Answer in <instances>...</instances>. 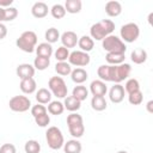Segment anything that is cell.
I'll return each instance as SVG.
<instances>
[{
    "label": "cell",
    "mask_w": 153,
    "mask_h": 153,
    "mask_svg": "<svg viewBox=\"0 0 153 153\" xmlns=\"http://www.w3.org/2000/svg\"><path fill=\"white\" fill-rule=\"evenodd\" d=\"M115 30V23L110 19H103L93 24L90 29V37L94 41H103L106 36L111 35Z\"/></svg>",
    "instance_id": "obj_1"
},
{
    "label": "cell",
    "mask_w": 153,
    "mask_h": 153,
    "mask_svg": "<svg viewBox=\"0 0 153 153\" xmlns=\"http://www.w3.org/2000/svg\"><path fill=\"white\" fill-rule=\"evenodd\" d=\"M16 45L25 51V53H33L36 47H37V35L36 32L31 31V30H27V31H24L16 41Z\"/></svg>",
    "instance_id": "obj_2"
},
{
    "label": "cell",
    "mask_w": 153,
    "mask_h": 153,
    "mask_svg": "<svg viewBox=\"0 0 153 153\" xmlns=\"http://www.w3.org/2000/svg\"><path fill=\"white\" fill-rule=\"evenodd\" d=\"M131 72V67L129 63H121L117 66L109 65V81H112L115 84H120L123 80H126Z\"/></svg>",
    "instance_id": "obj_3"
},
{
    "label": "cell",
    "mask_w": 153,
    "mask_h": 153,
    "mask_svg": "<svg viewBox=\"0 0 153 153\" xmlns=\"http://www.w3.org/2000/svg\"><path fill=\"white\" fill-rule=\"evenodd\" d=\"M67 126H68L69 134L74 139L81 137L85 133V126H84L82 117H81V115H79L76 112H72L67 116Z\"/></svg>",
    "instance_id": "obj_4"
},
{
    "label": "cell",
    "mask_w": 153,
    "mask_h": 153,
    "mask_svg": "<svg viewBox=\"0 0 153 153\" xmlns=\"http://www.w3.org/2000/svg\"><path fill=\"white\" fill-rule=\"evenodd\" d=\"M102 47L106 53H122L126 54L127 45L126 43L117 37L116 35H109L102 41Z\"/></svg>",
    "instance_id": "obj_5"
},
{
    "label": "cell",
    "mask_w": 153,
    "mask_h": 153,
    "mask_svg": "<svg viewBox=\"0 0 153 153\" xmlns=\"http://www.w3.org/2000/svg\"><path fill=\"white\" fill-rule=\"evenodd\" d=\"M45 140H47V143L48 146L56 151V149H60L63 147V143H65V137H63V134L62 131L60 130V128L53 126V127H49L45 131Z\"/></svg>",
    "instance_id": "obj_6"
},
{
    "label": "cell",
    "mask_w": 153,
    "mask_h": 153,
    "mask_svg": "<svg viewBox=\"0 0 153 153\" xmlns=\"http://www.w3.org/2000/svg\"><path fill=\"white\" fill-rule=\"evenodd\" d=\"M48 87L51 94H54L57 98H66L68 93V87L65 82V80L61 76H51L48 81Z\"/></svg>",
    "instance_id": "obj_7"
},
{
    "label": "cell",
    "mask_w": 153,
    "mask_h": 153,
    "mask_svg": "<svg viewBox=\"0 0 153 153\" xmlns=\"http://www.w3.org/2000/svg\"><path fill=\"white\" fill-rule=\"evenodd\" d=\"M120 35H121V39L123 42L133 43L140 36V27L136 23H127L121 26Z\"/></svg>",
    "instance_id": "obj_8"
},
{
    "label": "cell",
    "mask_w": 153,
    "mask_h": 153,
    "mask_svg": "<svg viewBox=\"0 0 153 153\" xmlns=\"http://www.w3.org/2000/svg\"><path fill=\"white\" fill-rule=\"evenodd\" d=\"M8 106L14 112H25L31 109V100L26 96H14L10 99Z\"/></svg>",
    "instance_id": "obj_9"
},
{
    "label": "cell",
    "mask_w": 153,
    "mask_h": 153,
    "mask_svg": "<svg viewBox=\"0 0 153 153\" xmlns=\"http://www.w3.org/2000/svg\"><path fill=\"white\" fill-rule=\"evenodd\" d=\"M90 61H91V57H90L88 53H85L81 50H74V51L69 53V56H68V63L71 66L78 67V68L87 66L90 63Z\"/></svg>",
    "instance_id": "obj_10"
},
{
    "label": "cell",
    "mask_w": 153,
    "mask_h": 153,
    "mask_svg": "<svg viewBox=\"0 0 153 153\" xmlns=\"http://www.w3.org/2000/svg\"><path fill=\"white\" fill-rule=\"evenodd\" d=\"M124 94H126V91L121 84H115L114 86H111V88L109 91V98L115 104L121 103L124 99Z\"/></svg>",
    "instance_id": "obj_11"
},
{
    "label": "cell",
    "mask_w": 153,
    "mask_h": 153,
    "mask_svg": "<svg viewBox=\"0 0 153 153\" xmlns=\"http://www.w3.org/2000/svg\"><path fill=\"white\" fill-rule=\"evenodd\" d=\"M60 39L62 42V47L69 49V48H74L78 44V36L74 31H65L61 36Z\"/></svg>",
    "instance_id": "obj_12"
},
{
    "label": "cell",
    "mask_w": 153,
    "mask_h": 153,
    "mask_svg": "<svg viewBox=\"0 0 153 153\" xmlns=\"http://www.w3.org/2000/svg\"><path fill=\"white\" fill-rule=\"evenodd\" d=\"M35 72H36L35 67L30 63H20L17 66V69H16V73L20 78V80L26 78H33Z\"/></svg>",
    "instance_id": "obj_13"
},
{
    "label": "cell",
    "mask_w": 153,
    "mask_h": 153,
    "mask_svg": "<svg viewBox=\"0 0 153 153\" xmlns=\"http://www.w3.org/2000/svg\"><path fill=\"white\" fill-rule=\"evenodd\" d=\"M49 12V8H48V5L43 1H37L32 5L31 7V14L35 17V18H44Z\"/></svg>",
    "instance_id": "obj_14"
},
{
    "label": "cell",
    "mask_w": 153,
    "mask_h": 153,
    "mask_svg": "<svg viewBox=\"0 0 153 153\" xmlns=\"http://www.w3.org/2000/svg\"><path fill=\"white\" fill-rule=\"evenodd\" d=\"M90 92L92 93V96H102L104 97L108 92V87L106 84L102 80H93L90 84Z\"/></svg>",
    "instance_id": "obj_15"
},
{
    "label": "cell",
    "mask_w": 153,
    "mask_h": 153,
    "mask_svg": "<svg viewBox=\"0 0 153 153\" xmlns=\"http://www.w3.org/2000/svg\"><path fill=\"white\" fill-rule=\"evenodd\" d=\"M105 13L109 17H118L122 13V5L116 0L108 1L105 4Z\"/></svg>",
    "instance_id": "obj_16"
},
{
    "label": "cell",
    "mask_w": 153,
    "mask_h": 153,
    "mask_svg": "<svg viewBox=\"0 0 153 153\" xmlns=\"http://www.w3.org/2000/svg\"><path fill=\"white\" fill-rule=\"evenodd\" d=\"M20 90L23 93L25 94H31L36 91L37 88V84H36V80L33 78H26V79H23L20 80V85H19Z\"/></svg>",
    "instance_id": "obj_17"
},
{
    "label": "cell",
    "mask_w": 153,
    "mask_h": 153,
    "mask_svg": "<svg viewBox=\"0 0 153 153\" xmlns=\"http://www.w3.org/2000/svg\"><path fill=\"white\" fill-rule=\"evenodd\" d=\"M130 59L135 65H141L147 61V51L143 48H136L131 51Z\"/></svg>",
    "instance_id": "obj_18"
},
{
    "label": "cell",
    "mask_w": 153,
    "mask_h": 153,
    "mask_svg": "<svg viewBox=\"0 0 153 153\" xmlns=\"http://www.w3.org/2000/svg\"><path fill=\"white\" fill-rule=\"evenodd\" d=\"M71 78H72L73 82L78 84V85H81L82 82H85L87 80L88 74L84 68H75V69H72Z\"/></svg>",
    "instance_id": "obj_19"
},
{
    "label": "cell",
    "mask_w": 153,
    "mask_h": 153,
    "mask_svg": "<svg viewBox=\"0 0 153 153\" xmlns=\"http://www.w3.org/2000/svg\"><path fill=\"white\" fill-rule=\"evenodd\" d=\"M81 149H82V146L78 139H72L63 143L65 153H80Z\"/></svg>",
    "instance_id": "obj_20"
},
{
    "label": "cell",
    "mask_w": 153,
    "mask_h": 153,
    "mask_svg": "<svg viewBox=\"0 0 153 153\" xmlns=\"http://www.w3.org/2000/svg\"><path fill=\"white\" fill-rule=\"evenodd\" d=\"M63 106L71 112H75L81 108V102L74 98L73 96H67L63 100Z\"/></svg>",
    "instance_id": "obj_21"
},
{
    "label": "cell",
    "mask_w": 153,
    "mask_h": 153,
    "mask_svg": "<svg viewBox=\"0 0 153 153\" xmlns=\"http://www.w3.org/2000/svg\"><path fill=\"white\" fill-rule=\"evenodd\" d=\"M78 45H79V48H80L81 51L88 53V51H91V50L93 49V47H94V41H93L90 36L84 35V36H81V37L78 39Z\"/></svg>",
    "instance_id": "obj_22"
},
{
    "label": "cell",
    "mask_w": 153,
    "mask_h": 153,
    "mask_svg": "<svg viewBox=\"0 0 153 153\" xmlns=\"http://www.w3.org/2000/svg\"><path fill=\"white\" fill-rule=\"evenodd\" d=\"M35 51H36L37 56H43V57H48V59H50V56H51L53 53H54L51 44H49V43H47V42L39 43V44L36 47Z\"/></svg>",
    "instance_id": "obj_23"
},
{
    "label": "cell",
    "mask_w": 153,
    "mask_h": 153,
    "mask_svg": "<svg viewBox=\"0 0 153 153\" xmlns=\"http://www.w3.org/2000/svg\"><path fill=\"white\" fill-rule=\"evenodd\" d=\"M124 59H126V54H122V53H106L105 55L106 62L111 66H117L123 63Z\"/></svg>",
    "instance_id": "obj_24"
},
{
    "label": "cell",
    "mask_w": 153,
    "mask_h": 153,
    "mask_svg": "<svg viewBox=\"0 0 153 153\" xmlns=\"http://www.w3.org/2000/svg\"><path fill=\"white\" fill-rule=\"evenodd\" d=\"M51 92L48 88H39L36 92V100L38 104H49L51 102Z\"/></svg>",
    "instance_id": "obj_25"
},
{
    "label": "cell",
    "mask_w": 153,
    "mask_h": 153,
    "mask_svg": "<svg viewBox=\"0 0 153 153\" xmlns=\"http://www.w3.org/2000/svg\"><path fill=\"white\" fill-rule=\"evenodd\" d=\"M81 7H82L81 0H66V2H65L66 12L72 13V14L79 13L81 11Z\"/></svg>",
    "instance_id": "obj_26"
},
{
    "label": "cell",
    "mask_w": 153,
    "mask_h": 153,
    "mask_svg": "<svg viewBox=\"0 0 153 153\" xmlns=\"http://www.w3.org/2000/svg\"><path fill=\"white\" fill-rule=\"evenodd\" d=\"M91 106L94 111H103L106 109L108 104H106V100L104 97L102 96H93L92 99H91Z\"/></svg>",
    "instance_id": "obj_27"
},
{
    "label": "cell",
    "mask_w": 153,
    "mask_h": 153,
    "mask_svg": "<svg viewBox=\"0 0 153 153\" xmlns=\"http://www.w3.org/2000/svg\"><path fill=\"white\" fill-rule=\"evenodd\" d=\"M47 111L51 115H61L63 111H65V106H63V103L60 102V100H53L48 104V108H47Z\"/></svg>",
    "instance_id": "obj_28"
},
{
    "label": "cell",
    "mask_w": 153,
    "mask_h": 153,
    "mask_svg": "<svg viewBox=\"0 0 153 153\" xmlns=\"http://www.w3.org/2000/svg\"><path fill=\"white\" fill-rule=\"evenodd\" d=\"M55 72L61 75V76H66V75H69L72 73V66L65 61V62H57L55 65Z\"/></svg>",
    "instance_id": "obj_29"
},
{
    "label": "cell",
    "mask_w": 153,
    "mask_h": 153,
    "mask_svg": "<svg viewBox=\"0 0 153 153\" xmlns=\"http://www.w3.org/2000/svg\"><path fill=\"white\" fill-rule=\"evenodd\" d=\"M72 96H73L74 98H76L78 100L82 102V100H85V99L87 98V96H88V90H87L85 86H82V85H78V86H75V87L73 88Z\"/></svg>",
    "instance_id": "obj_30"
},
{
    "label": "cell",
    "mask_w": 153,
    "mask_h": 153,
    "mask_svg": "<svg viewBox=\"0 0 153 153\" xmlns=\"http://www.w3.org/2000/svg\"><path fill=\"white\" fill-rule=\"evenodd\" d=\"M44 37H45L47 43L53 44V43H55V42H57L60 39V32H59V30L56 27H49L45 31Z\"/></svg>",
    "instance_id": "obj_31"
},
{
    "label": "cell",
    "mask_w": 153,
    "mask_h": 153,
    "mask_svg": "<svg viewBox=\"0 0 153 153\" xmlns=\"http://www.w3.org/2000/svg\"><path fill=\"white\" fill-rule=\"evenodd\" d=\"M49 65H50V59H48V57L37 56L33 60V67H35V69H38V71L47 69L49 67Z\"/></svg>",
    "instance_id": "obj_32"
},
{
    "label": "cell",
    "mask_w": 153,
    "mask_h": 153,
    "mask_svg": "<svg viewBox=\"0 0 153 153\" xmlns=\"http://www.w3.org/2000/svg\"><path fill=\"white\" fill-rule=\"evenodd\" d=\"M25 153H39L41 152V145L37 140H27L24 145Z\"/></svg>",
    "instance_id": "obj_33"
},
{
    "label": "cell",
    "mask_w": 153,
    "mask_h": 153,
    "mask_svg": "<svg viewBox=\"0 0 153 153\" xmlns=\"http://www.w3.org/2000/svg\"><path fill=\"white\" fill-rule=\"evenodd\" d=\"M139 90H140V82H139L137 79L130 78V79L127 80V82H126V85H124V91H126L128 94H130V93H133V92H136V91H139Z\"/></svg>",
    "instance_id": "obj_34"
},
{
    "label": "cell",
    "mask_w": 153,
    "mask_h": 153,
    "mask_svg": "<svg viewBox=\"0 0 153 153\" xmlns=\"http://www.w3.org/2000/svg\"><path fill=\"white\" fill-rule=\"evenodd\" d=\"M50 11V13H51V16L55 18V19H61V18H63L65 16H66V10H65V6L63 5H61V4H55V5H53V7L49 10Z\"/></svg>",
    "instance_id": "obj_35"
},
{
    "label": "cell",
    "mask_w": 153,
    "mask_h": 153,
    "mask_svg": "<svg viewBox=\"0 0 153 153\" xmlns=\"http://www.w3.org/2000/svg\"><path fill=\"white\" fill-rule=\"evenodd\" d=\"M54 56L56 59L57 62H65L68 60V56H69V50L65 47H59L55 51H54Z\"/></svg>",
    "instance_id": "obj_36"
},
{
    "label": "cell",
    "mask_w": 153,
    "mask_h": 153,
    "mask_svg": "<svg viewBox=\"0 0 153 153\" xmlns=\"http://www.w3.org/2000/svg\"><path fill=\"white\" fill-rule=\"evenodd\" d=\"M142 100H143V93L141 92V90L128 94V102L131 105H140L142 103Z\"/></svg>",
    "instance_id": "obj_37"
},
{
    "label": "cell",
    "mask_w": 153,
    "mask_h": 153,
    "mask_svg": "<svg viewBox=\"0 0 153 153\" xmlns=\"http://www.w3.org/2000/svg\"><path fill=\"white\" fill-rule=\"evenodd\" d=\"M97 74L102 81H109V65H102L97 69Z\"/></svg>",
    "instance_id": "obj_38"
},
{
    "label": "cell",
    "mask_w": 153,
    "mask_h": 153,
    "mask_svg": "<svg viewBox=\"0 0 153 153\" xmlns=\"http://www.w3.org/2000/svg\"><path fill=\"white\" fill-rule=\"evenodd\" d=\"M18 16V10L13 6H10L5 8V22H12L17 18Z\"/></svg>",
    "instance_id": "obj_39"
},
{
    "label": "cell",
    "mask_w": 153,
    "mask_h": 153,
    "mask_svg": "<svg viewBox=\"0 0 153 153\" xmlns=\"http://www.w3.org/2000/svg\"><path fill=\"white\" fill-rule=\"evenodd\" d=\"M35 122H36V124H37L38 127L45 128V127H48V124L50 123V116L48 115V112H47V114H43V115H41V116L35 117Z\"/></svg>",
    "instance_id": "obj_40"
},
{
    "label": "cell",
    "mask_w": 153,
    "mask_h": 153,
    "mask_svg": "<svg viewBox=\"0 0 153 153\" xmlns=\"http://www.w3.org/2000/svg\"><path fill=\"white\" fill-rule=\"evenodd\" d=\"M48 111H47V108L43 105V104H36V105H33V106H31V115L33 116V118L35 117H37V116H41V115H43V114H47Z\"/></svg>",
    "instance_id": "obj_41"
},
{
    "label": "cell",
    "mask_w": 153,
    "mask_h": 153,
    "mask_svg": "<svg viewBox=\"0 0 153 153\" xmlns=\"http://www.w3.org/2000/svg\"><path fill=\"white\" fill-rule=\"evenodd\" d=\"M0 153H17V149L13 143H4L0 147Z\"/></svg>",
    "instance_id": "obj_42"
},
{
    "label": "cell",
    "mask_w": 153,
    "mask_h": 153,
    "mask_svg": "<svg viewBox=\"0 0 153 153\" xmlns=\"http://www.w3.org/2000/svg\"><path fill=\"white\" fill-rule=\"evenodd\" d=\"M6 35H7V27L5 24L0 23V39H4L6 37Z\"/></svg>",
    "instance_id": "obj_43"
},
{
    "label": "cell",
    "mask_w": 153,
    "mask_h": 153,
    "mask_svg": "<svg viewBox=\"0 0 153 153\" xmlns=\"http://www.w3.org/2000/svg\"><path fill=\"white\" fill-rule=\"evenodd\" d=\"M13 4V0H0V7L7 8Z\"/></svg>",
    "instance_id": "obj_44"
},
{
    "label": "cell",
    "mask_w": 153,
    "mask_h": 153,
    "mask_svg": "<svg viewBox=\"0 0 153 153\" xmlns=\"http://www.w3.org/2000/svg\"><path fill=\"white\" fill-rule=\"evenodd\" d=\"M146 109H147V111L148 112H153V100H149L148 103H147V105H146Z\"/></svg>",
    "instance_id": "obj_45"
},
{
    "label": "cell",
    "mask_w": 153,
    "mask_h": 153,
    "mask_svg": "<svg viewBox=\"0 0 153 153\" xmlns=\"http://www.w3.org/2000/svg\"><path fill=\"white\" fill-rule=\"evenodd\" d=\"M5 22V8L0 7V23Z\"/></svg>",
    "instance_id": "obj_46"
},
{
    "label": "cell",
    "mask_w": 153,
    "mask_h": 153,
    "mask_svg": "<svg viewBox=\"0 0 153 153\" xmlns=\"http://www.w3.org/2000/svg\"><path fill=\"white\" fill-rule=\"evenodd\" d=\"M117 153H128V152H127V151H118Z\"/></svg>",
    "instance_id": "obj_47"
}]
</instances>
